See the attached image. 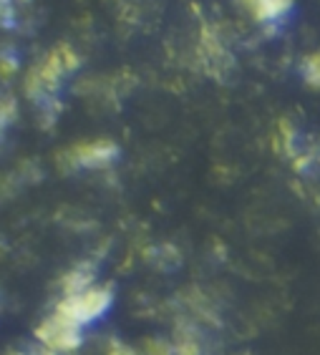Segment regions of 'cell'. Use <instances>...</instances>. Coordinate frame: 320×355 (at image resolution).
Here are the masks:
<instances>
[{
	"label": "cell",
	"mask_w": 320,
	"mask_h": 355,
	"mask_svg": "<svg viewBox=\"0 0 320 355\" xmlns=\"http://www.w3.org/2000/svg\"><path fill=\"white\" fill-rule=\"evenodd\" d=\"M111 305H114V293L109 287L91 285L86 290H81V293L66 295L58 302L56 313L66 318V320H71L74 325H78V328H86L91 322L101 320L103 315L111 310Z\"/></svg>",
	"instance_id": "1"
},
{
	"label": "cell",
	"mask_w": 320,
	"mask_h": 355,
	"mask_svg": "<svg viewBox=\"0 0 320 355\" xmlns=\"http://www.w3.org/2000/svg\"><path fill=\"white\" fill-rule=\"evenodd\" d=\"M78 66V55L71 51L69 46L56 48L53 53L48 55L41 66H35L31 78H28V94L33 96L35 101H46L56 94V89L61 86L63 73H69Z\"/></svg>",
	"instance_id": "2"
},
{
	"label": "cell",
	"mask_w": 320,
	"mask_h": 355,
	"mask_svg": "<svg viewBox=\"0 0 320 355\" xmlns=\"http://www.w3.org/2000/svg\"><path fill=\"white\" fill-rule=\"evenodd\" d=\"M81 330L83 328H78V325H74L71 320H66V318H61L58 313H53L51 318H46V320L35 328V338H38L51 353H71V350H76L83 343Z\"/></svg>",
	"instance_id": "3"
},
{
	"label": "cell",
	"mask_w": 320,
	"mask_h": 355,
	"mask_svg": "<svg viewBox=\"0 0 320 355\" xmlns=\"http://www.w3.org/2000/svg\"><path fill=\"white\" fill-rule=\"evenodd\" d=\"M119 157V146L109 139H94V141L78 144L69 151V164L81 166V169H101L116 162Z\"/></svg>",
	"instance_id": "4"
},
{
	"label": "cell",
	"mask_w": 320,
	"mask_h": 355,
	"mask_svg": "<svg viewBox=\"0 0 320 355\" xmlns=\"http://www.w3.org/2000/svg\"><path fill=\"white\" fill-rule=\"evenodd\" d=\"M258 23H275L285 18L293 8V0H239Z\"/></svg>",
	"instance_id": "5"
},
{
	"label": "cell",
	"mask_w": 320,
	"mask_h": 355,
	"mask_svg": "<svg viewBox=\"0 0 320 355\" xmlns=\"http://www.w3.org/2000/svg\"><path fill=\"white\" fill-rule=\"evenodd\" d=\"M91 285H94V270H89V267H76L74 272L63 277V293L66 295L81 293Z\"/></svg>",
	"instance_id": "6"
},
{
	"label": "cell",
	"mask_w": 320,
	"mask_h": 355,
	"mask_svg": "<svg viewBox=\"0 0 320 355\" xmlns=\"http://www.w3.org/2000/svg\"><path fill=\"white\" fill-rule=\"evenodd\" d=\"M303 78H305L310 86L320 89V51L318 53L305 55V61H303Z\"/></svg>",
	"instance_id": "7"
},
{
	"label": "cell",
	"mask_w": 320,
	"mask_h": 355,
	"mask_svg": "<svg viewBox=\"0 0 320 355\" xmlns=\"http://www.w3.org/2000/svg\"><path fill=\"white\" fill-rule=\"evenodd\" d=\"M280 141H283V149L293 157L295 154V129L290 126V121H280Z\"/></svg>",
	"instance_id": "8"
},
{
	"label": "cell",
	"mask_w": 320,
	"mask_h": 355,
	"mask_svg": "<svg viewBox=\"0 0 320 355\" xmlns=\"http://www.w3.org/2000/svg\"><path fill=\"white\" fill-rule=\"evenodd\" d=\"M13 114H15V103L10 98H0V134L6 129V123L13 119Z\"/></svg>",
	"instance_id": "9"
},
{
	"label": "cell",
	"mask_w": 320,
	"mask_h": 355,
	"mask_svg": "<svg viewBox=\"0 0 320 355\" xmlns=\"http://www.w3.org/2000/svg\"><path fill=\"white\" fill-rule=\"evenodd\" d=\"M109 355H137V353H134V350H131L129 345H124V343L114 340L109 345Z\"/></svg>",
	"instance_id": "10"
},
{
	"label": "cell",
	"mask_w": 320,
	"mask_h": 355,
	"mask_svg": "<svg viewBox=\"0 0 320 355\" xmlns=\"http://www.w3.org/2000/svg\"><path fill=\"white\" fill-rule=\"evenodd\" d=\"M0 69H3V73H13L15 61L10 58V55H3V58H0Z\"/></svg>",
	"instance_id": "11"
},
{
	"label": "cell",
	"mask_w": 320,
	"mask_h": 355,
	"mask_svg": "<svg viewBox=\"0 0 320 355\" xmlns=\"http://www.w3.org/2000/svg\"><path fill=\"white\" fill-rule=\"evenodd\" d=\"M10 355H31V353H10Z\"/></svg>",
	"instance_id": "12"
}]
</instances>
